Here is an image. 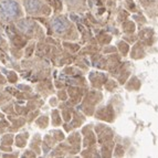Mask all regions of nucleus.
<instances>
[{"instance_id":"obj_3","label":"nucleus","mask_w":158,"mask_h":158,"mask_svg":"<svg viewBox=\"0 0 158 158\" xmlns=\"http://www.w3.org/2000/svg\"><path fill=\"white\" fill-rule=\"evenodd\" d=\"M24 7H26L28 12L33 13L39 11L40 7H41V3H40L39 0H26L24 1Z\"/></svg>"},{"instance_id":"obj_2","label":"nucleus","mask_w":158,"mask_h":158,"mask_svg":"<svg viewBox=\"0 0 158 158\" xmlns=\"http://www.w3.org/2000/svg\"><path fill=\"white\" fill-rule=\"evenodd\" d=\"M68 22L66 20H64L63 18H56L52 21V28L53 30L58 33H62L68 29Z\"/></svg>"},{"instance_id":"obj_1","label":"nucleus","mask_w":158,"mask_h":158,"mask_svg":"<svg viewBox=\"0 0 158 158\" xmlns=\"http://www.w3.org/2000/svg\"><path fill=\"white\" fill-rule=\"evenodd\" d=\"M19 8L17 2H15L13 0H5L1 2V12L3 16L8 17H15L18 13Z\"/></svg>"}]
</instances>
